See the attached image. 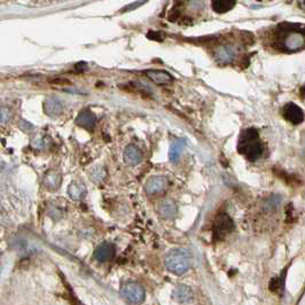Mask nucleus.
<instances>
[{
    "mask_svg": "<svg viewBox=\"0 0 305 305\" xmlns=\"http://www.w3.org/2000/svg\"><path fill=\"white\" fill-rule=\"evenodd\" d=\"M165 187H167V179L161 177V176L149 178L145 184V191L149 195L158 194V193L163 192Z\"/></svg>",
    "mask_w": 305,
    "mask_h": 305,
    "instance_id": "8",
    "label": "nucleus"
},
{
    "mask_svg": "<svg viewBox=\"0 0 305 305\" xmlns=\"http://www.w3.org/2000/svg\"><path fill=\"white\" fill-rule=\"evenodd\" d=\"M236 4V0H211L212 9L216 13H226L234 7Z\"/></svg>",
    "mask_w": 305,
    "mask_h": 305,
    "instance_id": "17",
    "label": "nucleus"
},
{
    "mask_svg": "<svg viewBox=\"0 0 305 305\" xmlns=\"http://www.w3.org/2000/svg\"><path fill=\"white\" fill-rule=\"evenodd\" d=\"M91 177L94 181H99L102 180V179L106 177V170L103 168H96L93 169L92 172H91Z\"/></svg>",
    "mask_w": 305,
    "mask_h": 305,
    "instance_id": "20",
    "label": "nucleus"
},
{
    "mask_svg": "<svg viewBox=\"0 0 305 305\" xmlns=\"http://www.w3.org/2000/svg\"><path fill=\"white\" fill-rule=\"evenodd\" d=\"M146 75L151 80H152L155 84H158V85H162V84H168L172 82V76L167 71L164 70H155L151 69L146 71Z\"/></svg>",
    "mask_w": 305,
    "mask_h": 305,
    "instance_id": "14",
    "label": "nucleus"
},
{
    "mask_svg": "<svg viewBox=\"0 0 305 305\" xmlns=\"http://www.w3.org/2000/svg\"><path fill=\"white\" fill-rule=\"evenodd\" d=\"M157 211L160 216L164 219H174L178 213L177 205L171 200H164V201L160 202L157 206Z\"/></svg>",
    "mask_w": 305,
    "mask_h": 305,
    "instance_id": "13",
    "label": "nucleus"
},
{
    "mask_svg": "<svg viewBox=\"0 0 305 305\" xmlns=\"http://www.w3.org/2000/svg\"><path fill=\"white\" fill-rule=\"evenodd\" d=\"M280 203H281L280 196H273V198H271L269 201H267L266 208L267 209H276L280 205Z\"/></svg>",
    "mask_w": 305,
    "mask_h": 305,
    "instance_id": "22",
    "label": "nucleus"
},
{
    "mask_svg": "<svg viewBox=\"0 0 305 305\" xmlns=\"http://www.w3.org/2000/svg\"><path fill=\"white\" fill-rule=\"evenodd\" d=\"M61 182V176L55 171H49L44 176V184L47 188L55 189L60 186Z\"/></svg>",
    "mask_w": 305,
    "mask_h": 305,
    "instance_id": "19",
    "label": "nucleus"
},
{
    "mask_svg": "<svg viewBox=\"0 0 305 305\" xmlns=\"http://www.w3.org/2000/svg\"><path fill=\"white\" fill-rule=\"evenodd\" d=\"M164 263L170 272L177 274V276H182L191 267L192 258L187 250L177 248L170 250L167 254Z\"/></svg>",
    "mask_w": 305,
    "mask_h": 305,
    "instance_id": "3",
    "label": "nucleus"
},
{
    "mask_svg": "<svg viewBox=\"0 0 305 305\" xmlns=\"http://www.w3.org/2000/svg\"><path fill=\"white\" fill-rule=\"evenodd\" d=\"M11 117H12L11 110L6 107H1V111H0V121H1V123L6 124L9 120H11Z\"/></svg>",
    "mask_w": 305,
    "mask_h": 305,
    "instance_id": "21",
    "label": "nucleus"
},
{
    "mask_svg": "<svg viewBox=\"0 0 305 305\" xmlns=\"http://www.w3.org/2000/svg\"><path fill=\"white\" fill-rule=\"evenodd\" d=\"M115 252L116 250H115V246L113 243H101L96 249V252H94V258L98 262H107V260H110L115 256Z\"/></svg>",
    "mask_w": 305,
    "mask_h": 305,
    "instance_id": "12",
    "label": "nucleus"
},
{
    "mask_svg": "<svg viewBox=\"0 0 305 305\" xmlns=\"http://www.w3.org/2000/svg\"><path fill=\"white\" fill-rule=\"evenodd\" d=\"M213 56L219 64L232 63L236 56V50L233 45L218 46L213 52Z\"/></svg>",
    "mask_w": 305,
    "mask_h": 305,
    "instance_id": "6",
    "label": "nucleus"
},
{
    "mask_svg": "<svg viewBox=\"0 0 305 305\" xmlns=\"http://www.w3.org/2000/svg\"><path fill=\"white\" fill-rule=\"evenodd\" d=\"M301 93H302V96L303 97H305V85L302 87V90H301Z\"/></svg>",
    "mask_w": 305,
    "mask_h": 305,
    "instance_id": "23",
    "label": "nucleus"
},
{
    "mask_svg": "<svg viewBox=\"0 0 305 305\" xmlns=\"http://www.w3.org/2000/svg\"><path fill=\"white\" fill-rule=\"evenodd\" d=\"M184 147H185V140H182V139L176 140L174 144H172L170 152H169V157H170L171 162H175V163L178 162L182 154V151H184Z\"/></svg>",
    "mask_w": 305,
    "mask_h": 305,
    "instance_id": "18",
    "label": "nucleus"
},
{
    "mask_svg": "<svg viewBox=\"0 0 305 305\" xmlns=\"http://www.w3.org/2000/svg\"><path fill=\"white\" fill-rule=\"evenodd\" d=\"M283 116L288 122H290L291 124L297 125L303 123L304 111L302 110L297 104L289 102L283 107Z\"/></svg>",
    "mask_w": 305,
    "mask_h": 305,
    "instance_id": "7",
    "label": "nucleus"
},
{
    "mask_svg": "<svg viewBox=\"0 0 305 305\" xmlns=\"http://www.w3.org/2000/svg\"><path fill=\"white\" fill-rule=\"evenodd\" d=\"M264 151L258 132L255 128H247L240 134L238 142V152L246 156L247 160L256 161L262 156Z\"/></svg>",
    "mask_w": 305,
    "mask_h": 305,
    "instance_id": "2",
    "label": "nucleus"
},
{
    "mask_svg": "<svg viewBox=\"0 0 305 305\" xmlns=\"http://www.w3.org/2000/svg\"><path fill=\"white\" fill-rule=\"evenodd\" d=\"M44 111L49 117L60 116L63 111V103L55 97H49L44 101Z\"/></svg>",
    "mask_w": 305,
    "mask_h": 305,
    "instance_id": "9",
    "label": "nucleus"
},
{
    "mask_svg": "<svg viewBox=\"0 0 305 305\" xmlns=\"http://www.w3.org/2000/svg\"><path fill=\"white\" fill-rule=\"evenodd\" d=\"M76 124L78 127L85 128L87 131H92L97 123V117L92 111L89 109H84L78 114V116L76 117Z\"/></svg>",
    "mask_w": 305,
    "mask_h": 305,
    "instance_id": "10",
    "label": "nucleus"
},
{
    "mask_svg": "<svg viewBox=\"0 0 305 305\" xmlns=\"http://www.w3.org/2000/svg\"><path fill=\"white\" fill-rule=\"evenodd\" d=\"M68 194H69L70 198L75 200V201H79V200L85 198V195H86L85 185L79 181L71 182V184L69 185V187H68Z\"/></svg>",
    "mask_w": 305,
    "mask_h": 305,
    "instance_id": "16",
    "label": "nucleus"
},
{
    "mask_svg": "<svg viewBox=\"0 0 305 305\" xmlns=\"http://www.w3.org/2000/svg\"><path fill=\"white\" fill-rule=\"evenodd\" d=\"M174 298L179 303H186L193 298V291L186 284H177L174 290Z\"/></svg>",
    "mask_w": 305,
    "mask_h": 305,
    "instance_id": "15",
    "label": "nucleus"
},
{
    "mask_svg": "<svg viewBox=\"0 0 305 305\" xmlns=\"http://www.w3.org/2000/svg\"><path fill=\"white\" fill-rule=\"evenodd\" d=\"M304 4H305V0H304Z\"/></svg>",
    "mask_w": 305,
    "mask_h": 305,
    "instance_id": "24",
    "label": "nucleus"
},
{
    "mask_svg": "<svg viewBox=\"0 0 305 305\" xmlns=\"http://www.w3.org/2000/svg\"><path fill=\"white\" fill-rule=\"evenodd\" d=\"M234 229V223L226 213H220L213 225V236L216 240H224Z\"/></svg>",
    "mask_w": 305,
    "mask_h": 305,
    "instance_id": "4",
    "label": "nucleus"
},
{
    "mask_svg": "<svg viewBox=\"0 0 305 305\" xmlns=\"http://www.w3.org/2000/svg\"><path fill=\"white\" fill-rule=\"evenodd\" d=\"M123 158L127 165L134 167V165H138L142 161V152L137 146L128 145L124 149Z\"/></svg>",
    "mask_w": 305,
    "mask_h": 305,
    "instance_id": "11",
    "label": "nucleus"
},
{
    "mask_svg": "<svg viewBox=\"0 0 305 305\" xmlns=\"http://www.w3.org/2000/svg\"><path fill=\"white\" fill-rule=\"evenodd\" d=\"M121 295L128 303L139 304L145 300V289L137 282H128L122 288Z\"/></svg>",
    "mask_w": 305,
    "mask_h": 305,
    "instance_id": "5",
    "label": "nucleus"
},
{
    "mask_svg": "<svg viewBox=\"0 0 305 305\" xmlns=\"http://www.w3.org/2000/svg\"><path fill=\"white\" fill-rule=\"evenodd\" d=\"M274 45L283 52H296L305 46V26L294 23L278 25Z\"/></svg>",
    "mask_w": 305,
    "mask_h": 305,
    "instance_id": "1",
    "label": "nucleus"
}]
</instances>
